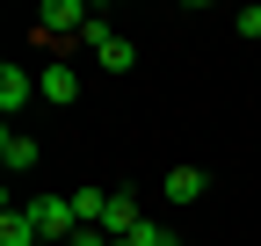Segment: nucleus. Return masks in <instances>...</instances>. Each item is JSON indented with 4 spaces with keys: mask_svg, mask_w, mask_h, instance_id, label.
I'll list each match as a JSON object with an SVG mask.
<instances>
[{
    "mask_svg": "<svg viewBox=\"0 0 261 246\" xmlns=\"http://www.w3.org/2000/svg\"><path fill=\"white\" fill-rule=\"evenodd\" d=\"M29 218H37V239H51V246H65V239L80 232L73 196H37V203H29Z\"/></svg>",
    "mask_w": 261,
    "mask_h": 246,
    "instance_id": "nucleus-1",
    "label": "nucleus"
},
{
    "mask_svg": "<svg viewBox=\"0 0 261 246\" xmlns=\"http://www.w3.org/2000/svg\"><path fill=\"white\" fill-rule=\"evenodd\" d=\"M87 15L94 8H80V0H44V8H37V29H44V37H80Z\"/></svg>",
    "mask_w": 261,
    "mask_h": 246,
    "instance_id": "nucleus-2",
    "label": "nucleus"
},
{
    "mask_svg": "<svg viewBox=\"0 0 261 246\" xmlns=\"http://www.w3.org/2000/svg\"><path fill=\"white\" fill-rule=\"evenodd\" d=\"M29 95H37V73H29V66H15V58H8V66H0V109L15 116V109H22Z\"/></svg>",
    "mask_w": 261,
    "mask_h": 246,
    "instance_id": "nucleus-3",
    "label": "nucleus"
},
{
    "mask_svg": "<svg viewBox=\"0 0 261 246\" xmlns=\"http://www.w3.org/2000/svg\"><path fill=\"white\" fill-rule=\"evenodd\" d=\"M37 95H44V102H73V95H80V73L65 66V58H51V66L37 73Z\"/></svg>",
    "mask_w": 261,
    "mask_h": 246,
    "instance_id": "nucleus-4",
    "label": "nucleus"
},
{
    "mask_svg": "<svg viewBox=\"0 0 261 246\" xmlns=\"http://www.w3.org/2000/svg\"><path fill=\"white\" fill-rule=\"evenodd\" d=\"M138 225H145V218H138V203H130V196H109V210H102V232H109V239H130Z\"/></svg>",
    "mask_w": 261,
    "mask_h": 246,
    "instance_id": "nucleus-5",
    "label": "nucleus"
},
{
    "mask_svg": "<svg viewBox=\"0 0 261 246\" xmlns=\"http://www.w3.org/2000/svg\"><path fill=\"white\" fill-rule=\"evenodd\" d=\"M0 167H8V174H29V167H37V138L8 131V138H0Z\"/></svg>",
    "mask_w": 261,
    "mask_h": 246,
    "instance_id": "nucleus-6",
    "label": "nucleus"
},
{
    "mask_svg": "<svg viewBox=\"0 0 261 246\" xmlns=\"http://www.w3.org/2000/svg\"><path fill=\"white\" fill-rule=\"evenodd\" d=\"M0 246H37V218H29V210H0Z\"/></svg>",
    "mask_w": 261,
    "mask_h": 246,
    "instance_id": "nucleus-7",
    "label": "nucleus"
},
{
    "mask_svg": "<svg viewBox=\"0 0 261 246\" xmlns=\"http://www.w3.org/2000/svg\"><path fill=\"white\" fill-rule=\"evenodd\" d=\"M203 189H211V181H203V167H174V174H167V203H196Z\"/></svg>",
    "mask_w": 261,
    "mask_h": 246,
    "instance_id": "nucleus-8",
    "label": "nucleus"
},
{
    "mask_svg": "<svg viewBox=\"0 0 261 246\" xmlns=\"http://www.w3.org/2000/svg\"><path fill=\"white\" fill-rule=\"evenodd\" d=\"M102 210H109V189H73V218L80 225H102Z\"/></svg>",
    "mask_w": 261,
    "mask_h": 246,
    "instance_id": "nucleus-9",
    "label": "nucleus"
},
{
    "mask_svg": "<svg viewBox=\"0 0 261 246\" xmlns=\"http://www.w3.org/2000/svg\"><path fill=\"white\" fill-rule=\"evenodd\" d=\"M94 58H102L109 73H130V58H138V51H130V37H109V44H94Z\"/></svg>",
    "mask_w": 261,
    "mask_h": 246,
    "instance_id": "nucleus-10",
    "label": "nucleus"
},
{
    "mask_svg": "<svg viewBox=\"0 0 261 246\" xmlns=\"http://www.w3.org/2000/svg\"><path fill=\"white\" fill-rule=\"evenodd\" d=\"M65 246H116V239H109V232H102V225H80V232H73V239H65Z\"/></svg>",
    "mask_w": 261,
    "mask_h": 246,
    "instance_id": "nucleus-11",
    "label": "nucleus"
},
{
    "mask_svg": "<svg viewBox=\"0 0 261 246\" xmlns=\"http://www.w3.org/2000/svg\"><path fill=\"white\" fill-rule=\"evenodd\" d=\"M240 37H261V8H240Z\"/></svg>",
    "mask_w": 261,
    "mask_h": 246,
    "instance_id": "nucleus-12",
    "label": "nucleus"
},
{
    "mask_svg": "<svg viewBox=\"0 0 261 246\" xmlns=\"http://www.w3.org/2000/svg\"><path fill=\"white\" fill-rule=\"evenodd\" d=\"M160 246H181V239H174V232H160Z\"/></svg>",
    "mask_w": 261,
    "mask_h": 246,
    "instance_id": "nucleus-13",
    "label": "nucleus"
},
{
    "mask_svg": "<svg viewBox=\"0 0 261 246\" xmlns=\"http://www.w3.org/2000/svg\"><path fill=\"white\" fill-rule=\"evenodd\" d=\"M37 246H51V239H37Z\"/></svg>",
    "mask_w": 261,
    "mask_h": 246,
    "instance_id": "nucleus-14",
    "label": "nucleus"
}]
</instances>
